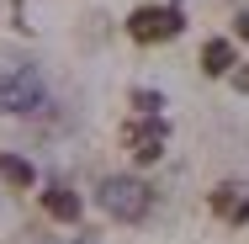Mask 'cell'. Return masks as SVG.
Listing matches in <instances>:
<instances>
[{
  "label": "cell",
  "instance_id": "cell-1",
  "mask_svg": "<svg viewBox=\"0 0 249 244\" xmlns=\"http://www.w3.org/2000/svg\"><path fill=\"white\" fill-rule=\"evenodd\" d=\"M101 207L117 223H143L149 207H154V191H149V181H138V175H111V181H101Z\"/></svg>",
  "mask_w": 249,
  "mask_h": 244
},
{
  "label": "cell",
  "instance_id": "cell-2",
  "mask_svg": "<svg viewBox=\"0 0 249 244\" xmlns=\"http://www.w3.org/2000/svg\"><path fill=\"white\" fill-rule=\"evenodd\" d=\"M43 80H37V69H27V64H11V69H0V112H11V117H32V112H43Z\"/></svg>",
  "mask_w": 249,
  "mask_h": 244
},
{
  "label": "cell",
  "instance_id": "cell-3",
  "mask_svg": "<svg viewBox=\"0 0 249 244\" xmlns=\"http://www.w3.org/2000/svg\"><path fill=\"white\" fill-rule=\"evenodd\" d=\"M186 27V16L175 11V5H138L133 16H127V32L138 38V43H164V38H175Z\"/></svg>",
  "mask_w": 249,
  "mask_h": 244
},
{
  "label": "cell",
  "instance_id": "cell-4",
  "mask_svg": "<svg viewBox=\"0 0 249 244\" xmlns=\"http://www.w3.org/2000/svg\"><path fill=\"white\" fill-rule=\"evenodd\" d=\"M122 144L138 159H159L164 144H170V122L164 117H133V122H122Z\"/></svg>",
  "mask_w": 249,
  "mask_h": 244
},
{
  "label": "cell",
  "instance_id": "cell-5",
  "mask_svg": "<svg viewBox=\"0 0 249 244\" xmlns=\"http://www.w3.org/2000/svg\"><path fill=\"white\" fill-rule=\"evenodd\" d=\"M212 212L228 218V223H249V191H244V186H233V181L217 186V191H212Z\"/></svg>",
  "mask_w": 249,
  "mask_h": 244
},
{
  "label": "cell",
  "instance_id": "cell-6",
  "mask_svg": "<svg viewBox=\"0 0 249 244\" xmlns=\"http://www.w3.org/2000/svg\"><path fill=\"white\" fill-rule=\"evenodd\" d=\"M43 207H48V218H58V223H80V196L69 191V186H48L43 191Z\"/></svg>",
  "mask_w": 249,
  "mask_h": 244
},
{
  "label": "cell",
  "instance_id": "cell-7",
  "mask_svg": "<svg viewBox=\"0 0 249 244\" xmlns=\"http://www.w3.org/2000/svg\"><path fill=\"white\" fill-rule=\"evenodd\" d=\"M201 69H207V75H233V43H228V38H212V43L201 48Z\"/></svg>",
  "mask_w": 249,
  "mask_h": 244
},
{
  "label": "cell",
  "instance_id": "cell-8",
  "mask_svg": "<svg viewBox=\"0 0 249 244\" xmlns=\"http://www.w3.org/2000/svg\"><path fill=\"white\" fill-rule=\"evenodd\" d=\"M0 181H11V186L27 191V186H37V170H32L21 154H0Z\"/></svg>",
  "mask_w": 249,
  "mask_h": 244
},
{
  "label": "cell",
  "instance_id": "cell-9",
  "mask_svg": "<svg viewBox=\"0 0 249 244\" xmlns=\"http://www.w3.org/2000/svg\"><path fill=\"white\" fill-rule=\"evenodd\" d=\"M133 106H138V117H159L164 112V96L159 91H133Z\"/></svg>",
  "mask_w": 249,
  "mask_h": 244
},
{
  "label": "cell",
  "instance_id": "cell-10",
  "mask_svg": "<svg viewBox=\"0 0 249 244\" xmlns=\"http://www.w3.org/2000/svg\"><path fill=\"white\" fill-rule=\"evenodd\" d=\"M233 85H239V91H249V69H239V75H233Z\"/></svg>",
  "mask_w": 249,
  "mask_h": 244
},
{
  "label": "cell",
  "instance_id": "cell-11",
  "mask_svg": "<svg viewBox=\"0 0 249 244\" xmlns=\"http://www.w3.org/2000/svg\"><path fill=\"white\" fill-rule=\"evenodd\" d=\"M233 27H239V38H244V43H249V16H239V21H233Z\"/></svg>",
  "mask_w": 249,
  "mask_h": 244
}]
</instances>
